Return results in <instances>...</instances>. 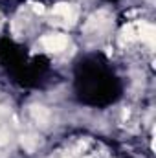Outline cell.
Wrapping results in <instances>:
<instances>
[{
  "label": "cell",
  "mask_w": 156,
  "mask_h": 158,
  "mask_svg": "<svg viewBox=\"0 0 156 158\" xmlns=\"http://www.w3.org/2000/svg\"><path fill=\"white\" fill-rule=\"evenodd\" d=\"M51 17L55 19L57 24L63 26H72L77 19V9L72 4H57L51 11Z\"/></svg>",
  "instance_id": "obj_1"
},
{
  "label": "cell",
  "mask_w": 156,
  "mask_h": 158,
  "mask_svg": "<svg viewBox=\"0 0 156 158\" xmlns=\"http://www.w3.org/2000/svg\"><path fill=\"white\" fill-rule=\"evenodd\" d=\"M40 42H42V48L46 52H53V53H59L68 46V39L63 33H50V35L42 37Z\"/></svg>",
  "instance_id": "obj_2"
},
{
  "label": "cell",
  "mask_w": 156,
  "mask_h": 158,
  "mask_svg": "<svg viewBox=\"0 0 156 158\" xmlns=\"http://www.w3.org/2000/svg\"><path fill=\"white\" fill-rule=\"evenodd\" d=\"M30 114H31V118L35 119L37 125H40V127H46L50 123V110L46 107H42V105H33L30 109Z\"/></svg>",
  "instance_id": "obj_3"
},
{
  "label": "cell",
  "mask_w": 156,
  "mask_h": 158,
  "mask_svg": "<svg viewBox=\"0 0 156 158\" xmlns=\"http://www.w3.org/2000/svg\"><path fill=\"white\" fill-rule=\"evenodd\" d=\"M20 143H22V147L26 149V151H35L37 147H39V138L37 136H33V134H26V136H22V140H20Z\"/></svg>",
  "instance_id": "obj_4"
},
{
  "label": "cell",
  "mask_w": 156,
  "mask_h": 158,
  "mask_svg": "<svg viewBox=\"0 0 156 158\" xmlns=\"http://www.w3.org/2000/svg\"><path fill=\"white\" fill-rule=\"evenodd\" d=\"M7 142H9V132H7L6 127L0 125V145H4V143H7Z\"/></svg>",
  "instance_id": "obj_5"
}]
</instances>
